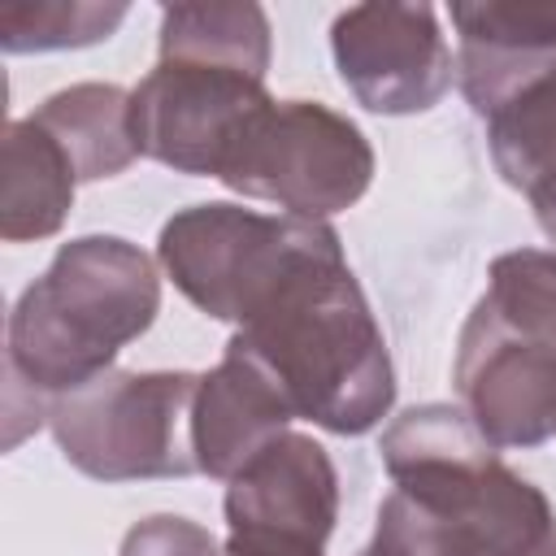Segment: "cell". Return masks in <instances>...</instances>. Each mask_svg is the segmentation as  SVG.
<instances>
[{"label": "cell", "instance_id": "6da1fadb", "mask_svg": "<svg viewBox=\"0 0 556 556\" xmlns=\"http://www.w3.org/2000/svg\"><path fill=\"white\" fill-rule=\"evenodd\" d=\"M295 417L330 434H365L395 404V369L343 243L300 261L230 334Z\"/></svg>", "mask_w": 556, "mask_h": 556}, {"label": "cell", "instance_id": "7a4b0ae2", "mask_svg": "<svg viewBox=\"0 0 556 556\" xmlns=\"http://www.w3.org/2000/svg\"><path fill=\"white\" fill-rule=\"evenodd\" d=\"M161 313L156 261L122 235H83L56 248L52 265L9 313V395H30L48 417L52 400L109 374L117 352Z\"/></svg>", "mask_w": 556, "mask_h": 556}, {"label": "cell", "instance_id": "3957f363", "mask_svg": "<svg viewBox=\"0 0 556 556\" xmlns=\"http://www.w3.org/2000/svg\"><path fill=\"white\" fill-rule=\"evenodd\" d=\"M382 465L447 556H556L547 495L500 460L460 404H413L382 430Z\"/></svg>", "mask_w": 556, "mask_h": 556}, {"label": "cell", "instance_id": "277c9868", "mask_svg": "<svg viewBox=\"0 0 556 556\" xmlns=\"http://www.w3.org/2000/svg\"><path fill=\"white\" fill-rule=\"evenodd\" d=\"M200 374L109 369L52 400L48 430L61 456L96 482L187 478L195 469L191 413Z\"/></svg>", "mask_w": 556, "mask_h": 556}, {"label": "cell", "instance_id": "5b68a950", "mask_svg": "<svg viewBox=\"0 0 556 556\" xmlns=\"http://www.w3.org/2000/svg\"><path fill=\"white\" fill-rule=\"evenodd\" d=\"M334 243L339 230L330 222L213 200L178 208L161 226L156 261L200 313L239 330L300 261Z\"/></svg>", "mask_w": 556, "mask_h": 556}, {"label": "cell", "instance_id": "8992f818", "mask_svg": "<svg viewBox=\"0 0 556 556\" xmlns=\"http://www.w3.org/2000/svg\"><path fill=\"white\" fill-rule=\"evenodd\" d=\"M217 182L282 213L326 222L374 182V148L356 122L317 100H269L230 148Z\"/></svg>", "mask_w": 556, "mask_h": 556}, {"label": "cell", "instance_id": "52a82bcc", "mask_svg": "<svg viewBox=\"0 0 556 556\" xmlns=\"http://www.w3.org/2000/svg\"><path fill=\"white\" fill-rule=\"evenodd\" d=\"M269 100L265 78L248 70L156 56L148 78L130 91L135 148L174 174L217 178L230 148Z\"/></svg>", "mask_w": 556, "mask_h": 556}, {"label": "cell", "instance_id": "ba28073f", "mask_svg": "<svg viewBox=\"0 0 556 556\" xmlns=\"http://www.w3.org/2000/svg\"><path fill=\"white\" fill-rule=\"evenodd\" d=\"M226 556H326L339 521L330 452L300 430L269 439L226 482Z\"/></svg>", "mask_w": 556, "mask_h": 556}, {"label": "cell", "instance_id": "9c48e42d", "mask_svg": "<svg viewBox=\"0 0 556 556\" xmlns=\"http://www.w3.org/2000/svg\"><path fill=\"white\" fill-rule=\"evenodd\" d=\"M339 83L382 117L434 109L452 87V48L430 4H352L330 26Z\"/></svg>", "mask_w": 556, "mask_h": 556}, {"label": "cell", "instance_id": "30bf717a", "mask_svg": "<svg viewBox=\"0 0 556 556\" xmlns=\"http://www.w3.org/2000/svg\"><path fill=\"white\" fill-rule=\"evenodd\" d=\"M452 382L491 447H539L556 434V348L504 326L486 304L460 326Z\"/></svg>", "mask_w": 556, "mask_h": 556}, {"label": "cell", "instance_id": "8fae6325", "mask_svg": "<svg viewBox=\"0 0 556 556\" xmlns=\"http://www.w3.org/2000/svg\"><path fill=\"white\" fill-rule=\"evenodd\" d=\"M291 421H295V413L282 400V391L274 387V378L243 352L226 348L217 369L200 374L195 413H191L195 469L204 478L230 482Z\"/></svg>", "mask_w": 556, "mask_h": 556}, {"label": "cell", "instance_id": "7c38bea8", "mask_svg": "<svg viewBox=\"0 0 556 556\" xmlns=\"http://www.w3.org/2000/svg\"><path fill=\"white\" fill-rule=\"evenodd\" d=\"M447 17L460 35L456 78L478 117L556 56V0H473L452 4Z\"/></svg>", "mask_w": 556, "mask_h": 556}, {"label": "cell", "instance_id": "4fadbf2b", "mask_svg": "<svg viewBox=\"0 0 556 556\" xmlns=\"http://www.w3.org/2000/svg\"><path fill=\"white\" fill-rule=\"evenodd\" d=\"M482 122L500 178L530 200L534 222L556 243V56L508 87Z\"/></svg>", "mask_w": 556, "mask_h": 556}, {"label": "cell", "instance_id": "5bb4252c", "mask_svg": "<svg viewBox=\"0 0 556 556\" xmlns=\"http://www.w3.org/2000/svg\"><path fill=\"white\" fill-rule=\"evenodd\" d=\"M78 174L61 143L35 122L13 117L4 126V195H0V239L35 243L52 239L74 208Z\"/></svg>", "mask_w": 556, "mask_h": 556}, {"label": "cell", "instance_id": "9a60e30c", "mask_svg": "<svg viewBox=\"0 0 556 556\" xmlns=\"http://www.w3.org/2000/svg\"><path fill=\"white\" fill-rule=\"evenodd\" d=\"M30 117L61 143L78 182L113 178L139 156L135 130H130V91L117 83L61 87Z\"/></svg>", "mask_w": 556, "mask_h": 556}, {"label": "cell", "instance_id": "2e32d148", "mask_svg": "<svg viewBox=\"0 0 556 556\" xmlns=\"http://www.w3.org/2000/svg\"><path fill=\"white\" fill-rule=\"evenodd\" d=\"M269 17L261 4H165L156 56L217 61L265 78L269 70Z\"/></svg>", "mask_w": 556, "mask_h": 556}, {"label": "cell", "instance_id": "e0dca14e", "mask_svg": "<svg viewBox=\"0 0 556 556\" xmlns=\"http://www.w3.org/2000/svg\"><path fill=\"white\" fill-rule=\"evenodd\" d=\"M504 326L556 348V252L517 248L491 261L482 300Z\"/></svg>", "mask_w": 556, "mask_h": 556}, {"label": "cell", "instance_id": "ac0fdd59", "mask_svg": "<svg viewBox=\"0 0 556 556\" xmlns=\"http://www.w3.org/2000/svg\"><path fill=\"white\" fill-rule=\"evenodd\" d=\"M126 17V4H96V0H35V4H4L0 9V48L4 52H56V48H87L109 39Z\"/></svg>", "mask_w": 556, "mask_h": 556}, {"label": "cell", "instance_id": "d6986e66", "mask_svg": "<svg viewBox=\"0 0 556 556\" xmlns=\"http://www.w3.org/2000/svg\"><path fill=\"white\" fill-rule=\"evenodd\" d=\"M356 556H447L434 521L400 491L378 504V526Z\"/></svg>", "mask_w": 556, "mask_h": 556}, {"label": "cell", "instance_id": "ffe728a7", "mask_svg": "<svg viewBox=\"0 0 556 556\" xmlns=\"http://www.w3.org/2000/svg\"><path fill=\"white\" fill-rule=\"evenodd\" d=\"M117 556H226V547L191 517L156 513L126 530Z\"/></svg>", "mask_w": 556, "mask_h": 556}]
</instances>
